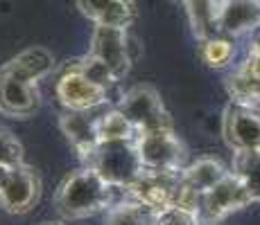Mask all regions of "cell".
<instances>
[{
  "label": "cell",
  "instance_id": "1",
  "mask_svg": "<svg viewBox=\"0 0 260 225\" xmlns=\"http://www.w3.org/2000/svg\"><path fill=\"white\" fill-rule=\"evenodd\" d=\"M113 189L116 187L107 183L93 167L84 164L61 180L54 194V207L66 221H82L111 207Z\"/></svg>",
  "mask_w": 260,
  "mask_h": 225
},
{
  "label": "cell",
  "instance_id": "2",
  "mask_svg": "<svg viewBox=\"0 0 260 225\" xmlns=\"http://www.w3.org/2000/svg\"><path fill=\"white\" fill-rule=\"evenodd\" d=\"M84 164L93 167L116 189H124L143 173L136 140H100L95 151Z\"/></svg>",
  "mask_w": 260,
  "mask_h": 225
},
{
  "label": "cell",
  "instance_id": "3",
  "mask_svg": "<svg viewBox=\"0 0 260 225\" xmlns=\"http://www.w3.org/2000/svg\"><path fill=\"white\" fill-rule=\"evenodd\" d=\"M138 156L145 169H161V171H181L186 167L188 149L183 140L174 133L172 126L152 128L136 135Z\"/></svg>",
  "mask_w": 260,
  "mask_h": 225
},
{
  "label": "cell",
  "instance_id": "4",
  "mask_svg": "<svg viewBox=\"0 0 260 225\" xmlns=\"http://www.w3.org/2000/svg\"><path fill=\"white\" fill-rule=\"evenodd\" d=\"M41 176L29 164L5 169L0 173V209L7 214H27L41 201Z\"/></svg>",
  "mask_w": 260,
  "mask_h": 225
},
{
  "label": "cell",
  "instance_id": "5",
  "mask_svg": "<svg viewBox=\"0 0 260 225\" xmlns=\"http://www.w3.org/2000/svg\"><path fill=\"white\" fill-rule=\"evenodd\" d=\"M118 108L134 124L138 133L172 126V117H170L166 104H163L161 93L154 86H147V83H138V86L129 88L120 97Z\"/></svg>",
  "mask_w": 260,
  "mask_h": 225
},
{
  "label": "cell",
  "instance_id": "6",
  "mask_svg": "<svg viewBox=\"0 0 260 225\" xmlns=\"http://www.w3.org/2000/svg\"><path fill=\"white\" fill-rule=\"evenodd\" d=\"M251 203L253 198L249 196L242 180L233 171H229L222 180H217L211 189H206L202 194V198H199V218H202L204 225H217L226 216H231L233 212L249 207Z\"/></svg>",
  "mask_w": 260,
  "mask_h": 225
},
{
  "label": "cell",
  "instance_id": "7",
  "mask_svg": "<svg viewBox=\"0 0 260 225\" xmlns=\"http://www.w3.org/2000/svg\"><path fill=\"white\" fill-rule=\"evenodd\" d=\"M132 36L129 27H118V25H95L88 52L102 59L109 68L116 72L118 79H124L132 72L134 54H132Z\"/></svg>",
  "mask_w": 260,
  "mask_h": 225
},
{
  "label": "cell",
  "instance_id": "8",
  "mask_svg": "<svg viewBox=\"0 0 260 225\" xmlns=\"http://www.w3.org/2000/svg\"><path fill=\"white\" fill-rule=\"evenodd\" d=\"M179 185H181V171H161V169H143V173L134 180L124 194L134 201L147 205V207L161 209L177 205Z\"/></svg>",
  "mask_w": 260,
  "mask_h": 225
},
{
  "label": "cell",
  "instance_id": "9",
  "mask_svg": "<svg viewBox=\"0 0 260 225\" xmlns=\"http://www.w3.org/2000/svg\"><path fill=\"white\" fill-rule=\"evenodd\" d=\"M222 138L229 149H260V106L229 102L222 113Z\"/></svg>",
  "mask_w": 260,
  "mask_h": 225
},
{
  "label": "cell",
  "instance_id": "10",
  "mask_svg": "<svg viewBox=\"0 0 260 225\" xmlns=\"http://www.w3.org/2000/svg\"><path fill=\"white\" fill-rule=\"evenodd\" d=\"M54 93H57L59 104L68 111H93L109 102V90L91 81L86 74L75 70L71 63L59 74Z\"/></svg>",
  "mask_w": 260,
  "mask_h": 225
},
{
  "label": "cell",
  "instance_id": "11",
  "mask_svg": "<svg viewBox=\"0 0 260 225\" xmlns=\"http://www.w3.org/2000/svg\"><path fill=\"white\" fill-rule=\"evenodd\" d=\"M41 108L39 83L27 81L0 68V113L14 119H27Z\"/></svg>",
  "mask_w": 260,
  "mask_h": 225
},
{
  "label": "cell",
  "instance_id": "12",
  "mask_svg": "<svg viewBox=\"0 0 260 225\" xmlns=\"http://www.w3.org/2000/svg\"><path fill=\"white\" fill-rule=\"evenodd\" d=\"M226 167L215 158H199L192 164L181 169V185H179L177 205L199 212V198L206 189H211L217 180L226 176Z\"/></svg>",
  "mask_w": 260,
  "mask_h": 225
},
{
  "label": "cell",
  "instance_id": "13",
  "mask_svg": "<svg viewBox=\"0 0 260 225\" xmlns=\"http://www.w3.org/2000/svg\"><path fill=\"white\" fill-rule=\"evenodd\" d=\"M219 34L242 36L260 27V0H219L217 3Z\"/></svg>",
  "mask_w": 260,
  "mask_h": 225
},
{
  "label": "cell",
  "instance_id": "14",
  "mask_svg": "<svg viewBox=\"0 0 260 225\" xmlns=\"http://www.w3.org/2000/svg\"><path fill=\"white\" fill-rule=\"evenodd\" d=\"M59 128L79 153V160L86 162L100 144L98 117H88V111H68L66 108L59 117Z\"/></svg>",
  "mask_w": 260,
  "mask_h": 225
},
{
  "label": "cell",
  "instance_id": "15",
  "mask_svg": "<svg viewBox=\"0 0 260 225\" xmlns=\"http://www.w3.org/2000/svg\"><path fill=\"white\" fill-rule=\"evenodd\" d=\"M77 9L93 25H118L129 27L136 21V3L134 0H75Z\"/></svg>",
  "mask_w": 260,
  "mask_h": 225
},
{
  "label": "cell",
  "instance_id": "16",
  "mask_svg": "<svg viewBox=\"0 0 260 225\" xmlns=\"http://www.w3.org/2000/svg\"><path fill=\"white\" fill-rule=\"evenodd\" d=\"M9 72L18 74V77L27 79V81L39 83L43 77H48L54 68V57L48 48L43 45H32V48L18 52L14 59H9L7 63L3 66Z\"/></svg>",
  "mask_w": 260,
  "mask_h": 225
},
{
  "label": "cell",
  "instance_id": "17",
  "mask_svg": "<svg viewBox=\"0 0 260 225\" xmlns=\"http://www.w3.org/2000/svg\"><path fill=\"white\" fill-rule=\"evenodd\" d=\"M217 3L219 0H183L190 29L197 41H206V38L219 34Z\"/></svg>",
  "mask_w": 260,
  "mask_h": 225
},
{
  "label": "cell",
  "instance_id": "18",
  "mask_svg": "<svg viewBox=\"0 0 260 225\" xmlns=\"http://www.w3.org/2000/svg\"><path fill=\"white\" fill-rule=\"evenodd\" d=\"M231 102H242V104H256L260 106V74L253 72L247 63H240L224 81Z\"/></svg>",
  "mask_w": 260,
  "mask_h": 225
},
{
  "label": "cell",
  "instance_id": "19",
  "mask_svg": "<svg viewBox=\"0 0 260 225\" xmlns=\"http://www.w3.org/2000/svg\"><path fill=\"white\" fill-rule=\"evenodd\" d=\"M156 216H158L156 209L127 196V201L111 205L107 209L104 225H156Z\"/></svg>",
  "mask_w": 260,
  "mask_h": 225
},
{
  "label": "cell",
  "instance_id": "20",
  "mask_svg": "<svg viewBox=\"0 0 260 225\" xmlns=\"http://www.w3.org/2000/svg\"><path fill=\"white\" fill-rule=\"evenodd\" d=\"M231 171L242 180L253 203H260V149H240L233 151Z\"/></svg>",
  "mask_w": 260,
  "mask_h": 225
},
{
  "label": "cell",
  "instance_id": "21",
  "mask_svg": "<svg viewBox=\"0 0 260 225\" xmlns=\"http://www.w3.org/2000/svg\"><path fill=\"white\" fill-rule=\"evenodd\" d=\"M233 57H236V48H233L231 36L217 34V36H211L206 41H199V59L208 68H226L233 61Z\"/></svg>",
  "mask_w": 260,
  "mask_h": 225
},
{
  "label": "cell",
  "instance_id": "22",
  "mask_svg": "<svg viewBox=\"0 0 260 225\" xmlns=\"http://www.w3.org/2000/svg\"><path fill=\"white\" fill-rule=\"evenodd\" d=\"M98 133L100 140H136L138 135L134 124L124 117V113L118 106L98 115Z\"/></svg>",
  "mask_w": 260,
  "mask_h": 225
},
{
  "label": "cell",
  "instance_id": "23",
  "mask_svg": "<svg viewBox=\"0 0 260 225\" xmlns=\"http://www.w3.org/2000/svg\"><path fill=\"white\" fill-rule=\"evenodd\" d=\"M75 70H79L82 74H86L91 81L95 83H100V86H104L107 90H111L116 83L120 81V79L116 77V72H113L111 68L107 66V63L102 61V59H98L95 54L91 52H86L84 57H77V59H73V61H68Z\"/></svg>",
  "mask_w": 260,
  "mask_h": 225
},
{
  "label": "cell",
  "instance_id": "24",
  "mask_svg": "<svg viewBox=\"0 0 260 225\" xmlns=\"http://www.w3.org/2000/svg\"><path fill=\"white\" fill-rule=\"evenodd\" d=\"M23 144L7 126L0 124V167L3 169H12L23 164Z\"/></svg>",
  "mask_w": 260,
  "mask_h": 225
},
{
  "label": "cell",
  "instance_id": "25",
  "mask_svg": "<svg viewBox=\"0 0 260 225\" xmlns=\"http://www.w3.org/2000/svg\"><path fill=\"white\" fill-rule=\"evenodd\" d=\"M156 225H204L199 218V212L183 205H170V207L161 209L156 216Z\"/></svg>",
  "mask_w": 260,
  "mask_h": 225
},
{
  "label": "cell",
  "instance_id": "26",
  "mask_svg": "<svg viewBox=\"0 0 260 225\" xmlns=\"http://www.w3.org/2000/svg\"><path fill=\"white\" fill-rule=\"evenodd\" d=\"M46 225H59V223H46Z\"/></svg>",
  "mask_w": 260,
  "mask_h": 225
},
{
  "label": "cell",
  "instance_id": "27",
  "mask_svg": "<svg viewBox=\"0 0 260 225\" xmlns=\"http://www.w3.org/2000/svg\"><path fill=\"white\" fill-rule=\"evenodd\" d=\"M3 171H5V169H3V167H0V173H3Z\"/></svg>",
  "mask_w": 260,
  "mask_h": 225
},
{
  "label": "cell",
  "instance_id": "28",
  "mask_svg": "<svg viewBox=\"0 0 260 225\" xmlns=\"http://www.w3.org/2000/svg\"><path fill=\"white\" fill-rule=\"evenodd\" d=\"M256 32H258V34H260V27H258V29H256Z\"/></svg>",
  "mask_w": 260,
  "mask_h": 225
}]
</instances>
